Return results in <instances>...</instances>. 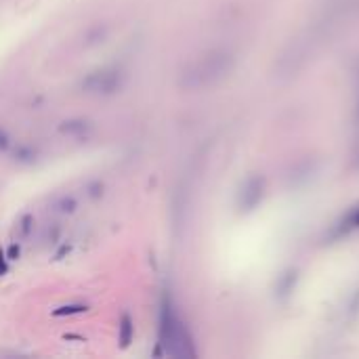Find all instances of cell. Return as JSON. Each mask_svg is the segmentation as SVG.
I'll use <instances>...</instances> for the list:
<instances>
[{
	"mask_svg": "<svg viewBox=\"0 0 359 359\" xmlns=\"http://www.w3.org/2000/svg\"><path fill=\"white\" fill-rule=\"evenodd\" d=\"M231 65H233L231 53H227L223 48L210 50V53L202 55L200 59H196L183 72L181 84L185 88H206V86L219 82L221 78H225L227 72L231 69Z\"/></svg>",
	"mask_w": 359,
	"mask_h": 359,
	"instance_id": "7a4b0ae2",
	"label": "cell"
},
{
	"mask_svg": "<svg viewBox=\"0 0 359 359\" xmlns=\"http://www.w3.org/2000/svg\"><path fill=\"white\" fill-rule=\"evenodd\" d=\"M162 353L170 358H196L189 330L177 316L175 305L168 294H164L162 309H160V345L156 349V355H162Z\"/></svg>",
	"mask_w": 359,
	"mask_h": 359,
	"instance_id": "6da1fadb",
	"label": "cell"
},
{
	"mask_svg": "<svg viewBox=\"0 0 359 359\" xmlns=\"http://www.w3.org/2000/svg\"><path fill=\"white\" fill-rule=\"evenodd\" d=\"M61 133H67V135H84L88 130V124L82 122V120H72V122H63L59 126Z\"/></svg>",
	"mask_w": 359,
	"mask_h": 359,
	"instance_id": "52a82bcc",
	"label": "cell"
},
{
	"mask_svg": "<svg viewBox=\"0 0 359 359\" xmlns=\"http://www.w3.org/2000/svg\"><path fill=\"white\" fill-rule=\"evenodd\" d=\"M135 339V324H133V318L128 313H124L120 318V326H118V341H120V347L122 349H128L130 343Z\"/></svg>",
	"mask_w": 359,
	"mask_h": 359,
	"instance_id": "5b68a950",
	"label": "cell"
},
{
	"mask_svg": "<svg viewBox=\"0 0 359 359\" xmlns=\"http://www.w3.org/2000/svg\"><path fill=\"white\" fill-rule=\"evenodd\" d=\"M6 145H8V139L4 133H0V149H6Z\"/></svg>",
	"mask_w": 359,
	"mask_h": 359,
	"instance_id": "4fadbf2b",
	"label": "cell"
},
{
	"mask_svg": "<svg viewBox=\"0 0 359 359\" xmlns=\"http://www.w3.org/2000/svg\"><path fill=\"white\" fill-rule=\"evenodd\" d=\"M88 307L86 305H65V307H59L53 311L55 318H67V316H80V313H86Z\"/></svg>",
	"mask_w": 359,
	"mask_h": 359,
	"instance_id": "ba28073f",
	"label": "cell"
},
{
	"mask_svg": "<svg viewBox=\"0 0 359 359\" xmlns=\"http://www.w3.org/2000/svg\"><path fill=\"white\" fill-rule=\"evenodd\" d=\"M29 227H32V217L29 215H25L23 219H21V236H27L29 233Z\"/></svg>",
	"mask_w": 359,
	"mask_h": 359,
	"instance_id": "8fae6325",
	"label": "cell"
},
{
	"mask_svg": "<svg viewBox=\"0 0 359 359\" xmlns=\"http://www.w3.org/2000/svg\"><path fill=\"white\" fill-rule=\"evenodd\" d=\"M122 84H124V74L116 67L93 72L82 80V88L90 95H114L122 88Z\"/></svg>",
	"mask_w": 359,
	"mask_h": 359,
	"instance_id": "3957f363",
	"label": "cell"
},
{
	"mask_svg": "<svg viewBox=\"0 0 359 359\" xmlns=\"http://www.w3.org/2000/svg\"><path fill=\"white\" fill-rule=\"evenodd\" d=\"M6 261H8V259H6V255L0 250V276H4V273L8 271V265H6Z\"/></svg>",
	"mask_w": 359,
	"mask_h": 359,
	"instance_id": "7c38bea8",
	"label": "cell"
},
{
	"mask_svg": "<svg viewBox=\"0 0 359 359\" xmlns=\"http://www.w3.org/2000/svg\"><path fill=\"white\" fill-rule=\"evenodd\" d=\"M261 196H263V181L261 179H250L244 185L242 194H240V206H242V210L255 208L259 204Z\"/></svg>",
	"mask_w": 359,
	"mask_h": 359,
	"instance_id": "277c9868",
	"label": "cell"
},
{
	"mask_svg": "<svg viewBox=\"0 0 359 359\" xmlns=\"http://www.w3.org/2000/svg\"><path fill=\"white\" fill-rule=\"evenodd\" d=\"M4 255H6V259H8V261H17V259H19V255H21V246H19V244H11V246H8V250H6Z\"/></svg>",
	"mask_w": 359,
	"mask_h": 359,
	"instance_id": "30bf717a",
	"label": "cell"
},
{
	"mask_svg": "<svg viewBox=\"0 0 359 359\" xmlns=\"http://www.w3.org/2000/svg\"><path fill=\"white\" fill-rule=\"evenodd\" d=\"M353 122H355V137H353V162L359 166V69L355 72V109H353Z\"/></svg>",
	"mask_w": 359,
	"mask_h": 359,
	"instance_id": "8992f818",
	"label": "cell"
},
{
	"mask_svg": "<svg viewBox=\"0 0 359 359\" xmlns=\"http://www.w3.org/2000/svg\"><path fill=\"white\" fill-rule=\"evenodd\" d=\"M55 208L59 210V212H74L76 210V200L72 198V196H63V198H59V202L55 204Z\"/></svg>",
	"mask_w": 359,
	"mask_h": 359,
	"instance_id": "9c48e42d",
	"label": "cell"
}]
</instances>
